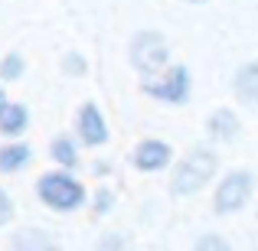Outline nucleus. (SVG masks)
<instances>
[{
	"label": "nucleus",
	"mask_w": 258,
	"mask_h": 251,
	"mask_svg": "<svg viewBox=\"0 0 258 251\" xmlns=\"http://www.w3.org/2000/svg\"><path fill=\"white\" fill-rule=\"evenodd\" d=\"M79 134H82V144H88V147H101L108 140L105 118H101V111L92 101L79 108Z\"/></svg>",
	"instance_id": "7"
},
{
	"label": "nucleus",
	"mask_w": 258,
	"mask_h": 251,
	"mask_svg": "<svg viewBox=\"0 0 258 251\" xmlns=\"http://www.w3.org/2000/svg\"><path fill=\"white\" fill-rule=\"evenodd\" d=\"M206 127H209V137H216V140H232L235 134H239V118H235L229 108H219V111L209 114Z\"/></svg>",
	"instance_id": "10"
},
{
	"label": "nucleus",
	"mask_w": 258,
	"mask_h": 251,
	"mask_svg": "<svg viewBox=\"0 0 258 251\" xmlns=\"http://www.w3.org/2000/svg\"><path fill=\"white\" fill-rule=\"evenodd\" d=\"M10 219H13V199L0 189V225H7Z\"/></svg>",
	"instance_id": "16"
},
{
	"label": "nucleus",
	"mask_w": 258,
	"mask_h": 251,
	"mask_svg": "<svg viewBox=\"0 0 258 251\" xmlns=\"http://www.w3.org/2000/svg\"><path fill=\"white\" fill-rule=\"evenodd\" d=\"M13 251H59L56 238L43 228H23L13 235Z\"/></svg>",
	"instance_id": "8"
},
{
	"label": "nucleus",
	"mask_w": 258,
	"mask_h": 251,
	"mask_svg": "<svg viewBox=\"0 0 258 251\" xmlns=\"http://www.w3.org/2000/svg\"><path fill=\"white\" fill-rule=\"evenodd\" d=\"M66 72H72V75H79V72H85V62L79 56H66Z\"/></svg>",
	"instance_id": "18"
},
{
	"label": "nucleus",
	"mask_w": 258,
	"mask_h": 251,
	"mask_svg": "<svg viewBox=\"0 0 258 251\" xmlns=\"http://www.w3.org/2000/svg\"><path fill=\"white\" fill-rule=\"evenodd\" d=\"M170 59V49H167V39L160 36L157 30H141L138 36L131 39V65L141 72V75H154L160 72Z\"/></svg>",
	"instance_id": "3"
},
{
	"label": "nucleus",
	"mask_w": 258,
	"mask_h": 251,
	"mask_svg": "<svg viewBox=\"0 0 258 251\" xmlns=\"http://www.w3.org/2000/svg\"><path fill=\"white\" fill-rule=\"evenodd\" d=\"M49 150H52V160H56V163H62L66 170L79 166V160H76V147H72V140H69V137H56Z\"/></svg>",
	"instance_id": "13"
},
{
	"label": "nucleus",
	"mask_w": 258,
	"mask_h": 251,
	"mask_svg": "<svg viewBox=\"0 0 258 251\" xmlns=\"http://www.w3.org/2000/svg\"><path fill=\"white\" fill-rule=\"evenodd\" d=\"M235 95L245 105H258V62H245L235 72Z\"/></svg>",
	"instance_id": "9"
},
{
	"label": "nucleus",
	"mask_w": 258,
	"mask_h": 251,
	"mask_svg": "<svg viewBox=\"0 0 258 251\" xmlns=\"http://www.w3.org/2000/svg\"><path fill=\"white\" fill-rule=\"evenodd\" d=\"M170 160H173V150L164 140H141L138 150H134V166H138L141 173H157V170H164Z\"/></svg>",
	"instance_id": "6"
},
{
	"label": "nucleus",
	"mask_w": 258,
	"mask_h": 251,
	"mask_svg": "<svg viewBox=\"0 0 258 251\" xmlns=\"http://www.w3.org/2000/svg\"><path fill=\"white\" fill-rule=\"evenodd\" d=\"M144 92L151 98L167 101V105H183L189 98V69L186 65H173L167 75H160V82H147Z\"/></svg>",
	"instance_id": "5"
},
{
	"label": "nucleus",
	"mask_w": 258,
	"mask_h": 251,
	"mask_svg": "<svg viewBox=\"0 0 258 251\" xmlns=\"http://www.w3.org/2000/svg\"><path fill=\"white\" fill-rule=\"evenodd\" d=\"M252 173L248 170H235V173H229L226 180L219 183V189H216L213 196V209L216 215H232L239 212L242 206L248 202V196H252Z\"/></svg>",
	"instance_id": "4"
},
{
	"label": "nucleus",
	"mask_w": 258,
	"mask_h": 251,
	"mask_svg": "<svg viewBox=\"0 0 258 251\" xmlns=\"http://www.w3.org/2000/svg\"><path fill=\"white\" fill-rule=\"evenodd\" d=\"M36 196L43 206L56 209V212H72V209H79L85 202V189L82 183H76L69 173H43L36 183Z\"/></svg>",
	"instance_id": "2"
},
{
	"label": "nucleus",
	"mask_w": 258,
	"mask_h": 251,
	"mask_svg": "<svg viewBox=\"0 0 258 251\" xmlns=\"http://www.w3.org/2000/svg\"><path fill=\"white\" fill-rule=\"evenodd\" d=\"M186 4H206V0H186Z\"/></svg>",
	"instance_id": "20"
},
{
	"label": "nucleus",
	"mask_w": 258,
	"mask_h": 251,
	"mask_svg": "<svg viewBox=\"0 0 258 251\" xmlns=\"http://www.w3.org/2000/svg\"><path fill=\"white\" fill-rule=\"evenodd\" d=\"M216 166H219V157H216L209 147H196L183 157V163L176 166L173 180H170V189L176 196H189L196 189H203L209 180H213Z\"/></svg>",
	"instance_id": "1"
},
{
	"label": "nucleus",
	"mask_w": 258,
	"mask_h": 251,
	"mask_svg": "<svg viewBox=\"0 0 258 251\" xmlns=\"http://www.w3.org/2000/svg\"><path fill=\"white\" fill-rule=\"evenodd\" d=\"M23 163H30V147H26V144L0 147V173H17Z\"/></svg>",
	"instance_id": "12"
},
{
	"label": "nucleus",
	"mask_w": 258,
	"mask_h": 251,
	"mask_svg": "<svg viewBox=\"0 0 258 251\" xmlns=\"http://www.w3.org/2000/svg\"><path fill=\"white\" fill-rule=\"evenodd\" d=\"M98 251H124V238L121 235H105L98 241Z\"/></svg>",
	"instance_id": "17"
},
{
	"label": "nucleus",
	"mask_w": 258,
	"mask_h": 251,
	"mask_svg": "<svg viewBox=\"0 0 258 251\" xmlns=\"http://www.w3.org/2000/svg\"><path fill=\"white\" fill-rule=\"evenodd\" d=\"M7 111V98H4V92H0V114Z\"/></svg>",
	"instance_id": "19"
},
{
	"label": "nucleus",
	"mask_w": 258,
	"mask_h": 251,
	"mask_svg": "<svg viewBox=\"0 0 258 251\" xmlns=\"http://www.w3.org/2000/svg\"><path fill=\"white\" fill-rule=\"evenodd\" d=\"M23 75V56L20 52H10V56L0 62V78L4 82H13V78H20Z\"/></svg>",
	"instance_id": "14"
},
{
	"label": "nucleus",
	"mask_w": 258,
	"mask_h": 251,
	"mask_svg": "<svg viewBox=\"0 0 258 251\" xmlns=\"http://www.w3.org/2000/svg\"><path fill=\"white\" fill-rule=\"evenodd\" d=\"M26 124H30V111H26L23 105H7V111L0 114V131H4L7 137H17V134H23Z\"/></svg>",
	"instance_id": "11"
},
{
	"label": "nucleus",
	"mask_w": 258,
	"mask_h": 251,
	"mask_svg": "<svg viewBox=\"0 0 258 251\" xmlns=\"http://www.w3.org/2000/svg\"><path fill=\"white\" fill-rule=\"evenodd\" d=\"M193 251H232V248H229V241L222 235H203Z\"/></svg>",
	"instance_id": "15"
}]
</instances>
